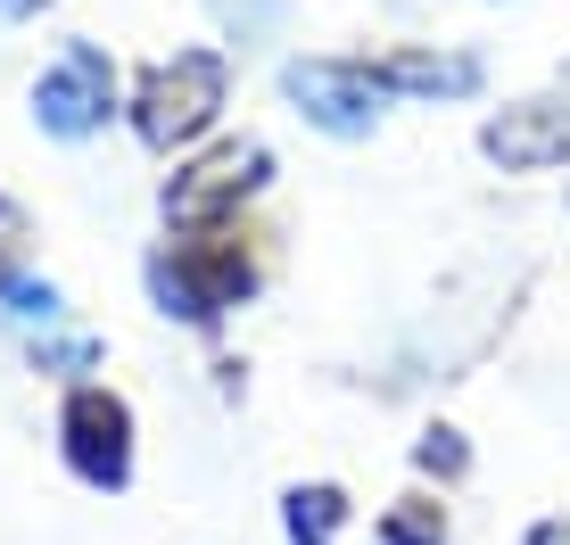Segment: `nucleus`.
<instances>
[{"mask_svg":"<svg viewBox=\"0 0 570 545\" xmlns=\"http://www.w3.org/2000/svg\"><path fill=\"white\" fill-rule=\"evenodd\" d=\"M248 281H257V257H248V231H232V224H199L183 248L149 257L157 306L183 315V323H215L224 306L248 298Z\"/></svg>","mask_w":570,"mask_h":545,"instance_id":"f257e3e1","label":"nucleus"},{"mask_svg":"<svg viewBox=\"0 0 570 545\" xmlns=\"http://www.w3.org/2000/svg\"><path fill=\"white\" fill-rule=\"evenodd\" d=\"M224 100H232L224 50H174V58L149 67L141 100H132V125H141L149 149H190L215 116H224Z\"/></svg>","mask_w":570,"mask_h":545,"instance_id":"f03ea898","label":"nucleus"},{"mask_svg":"<svg viewBox=\"0 0 570 545\" xmlns=\"http://www.w3.org/2000/svg\"><path fill=\"white\" fill-rule=\"evenodd\" d=\"M282 91L331 141H364V132L381 125V100H389V91L372 83V67H356V58H298V67H282Z\"/></svg>","mask_w":570,"mask_h":545,"instance_id":"7ed1b4c3","label":"nucleus"},{"mask_svg":"<svg viewBox=\"0 0 570 545\" xmlns=\"http://www.w3.org/2000/svg\"><path fill=\"white\" fill-rule=\"evenodd\" d=\"M116 116V67L100 42H67V58L33 83V125L50 132V141H91Z\"/></svg>","mask_w":570,"mask_h":545,"instance_id":"20e7f679","label":"nucleus"},{"mask_svg":"<svg viewBox=\"0 0 570 545\" xmlns=\"http://www.w3.org/2000/svg\"><path fill=\"white\" fill-rule=\"evenodd\" d=\"M58 438H67L75 479H91V488H125V479H132V414H125V397H108V388H75Z\"/></svg>","mask_w":570,"mask_h":545,"instance_id":"39448f33","label":"nucleus"},{"mask_svg":"<svg viewBox=\"0 0 570 545\" xmlns=\"http://www.w3.org/2000/svg\"><path fill=\"white\" fill-rule=\"evenodd\" d=\"M265 174H273V158H265L257 141H224V149H207L190 174H174V182H166V216L183 224V231L224 224V207H240Z\"/></svg>","mask_w":570,"mask_h":545,"instance_id":"423d86ee","label":"nucleus"},{"mask_svg":"<svg viewBox=\"0 0 570 545\" xmlns=\"http://www.w3.org/2000/svg\"><path fill=\"white\" fill-rule=\"evenodd\" d=\"M480 149H488L504 174L562 166V158H570V108H562V100H521V108H504V116H488Z\"/></svg>","mask_w":570,"mask_h":545,"instance_id":"0eeeda50","label":"nucleus"},{"mask_svg":"<svg viewBox=\"0 0 570 545\" xmlns=\"http://www.w3.org/2000/svg\"><path fill=\"white\" fill-rule=\"evenodd\" d=\"M372 83L414 91V100H463V91H480V58H463V50H389V58H372Z\"/></svg>","mask_w":570,"mask_h":545,"instance_id":"6e6552de","label":"nucleus"},{"mask_svg":"<svg viewBox=\"0 0 570 545\" xmlns=\"http://www.w3.org/2000/svg\"><path fill=\"white\" fill-rule=\"evenodd\" d=\"M289 537L298 545H331L340 537V521H347V504H340V488H289Z\"/></svg>","mask_w":570,"mask_h":545,"instance_id":"1a4fd4ad","label":"nucleus"},{"mask_svg":"<svg viewBox=\"0 0 570 545\" xmlns=\"http://www.w3.org/2000/svg\"><path fill=\"white\" fill-rule=\"evenodd\" d=\"M381 545H446V513L430 496H405L397 513L381 521Z\"/></svg>","mask_w":570,"mask_h":545,"instance_id":"9d476101","label":"nucleus"},{"mask_svg":"<svg viewBox=\"0 0 570 545\" xmlns=\"http://www.w3.org/2000/svg\"><path fill=\"white\" fill-rule=\"evenodd\" d=\"M0 306H9L17 323H58V289L33 281V272H0Z\"/></svg>","mask_w":570,"mask_h":545,"instance_id":"9b49d317","label":"nucleus"},{"mask_svg":"<svg viewBox=\"0 0 570 545\" xmlns=\"http://www.w3.org/2000/svg\"><path fill=\"white\" fill-rule=\"evenodd\" d=\"M422 472H463V438L455 430H430L422 438Z\"/></svg>","mask_w":570,"mask_h":545,"instance_id":"f8f14e48","label":"nucleus"},{"mask_svg":"<svg viewBox=\"0 0 570 545\" xmlns=\"http://www.w3.org/2000/svg\"><path fill=\"white\" fill-rule=\"evenodd\" d=\"M33 9V0H0V17H26Z\"/></svg>","mask_w":570,"mask_h":545,"instance_id":"ddd939ff","label":"nucleus"}]
</instances>
